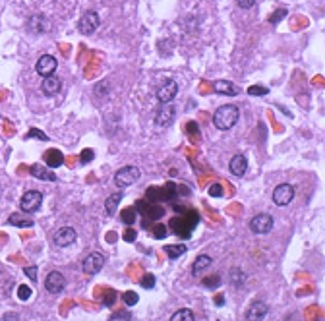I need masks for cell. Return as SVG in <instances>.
Segmentation results:
<instances>
[{
  "label": "cell",
  "instance_id": "cell-1",
  "mask_svg": "<svg viewBox=\"0 0 325 321\" xmlns=\"http://www.w3.org/2000/svg\"><path fill=\"white\" fill-rule=\"evenodd\" d=\"M238 108L235 105H225V107H219L213 114V124L219 128V130H231L233 126L238 122Z\"/></svg>",
  "mask_w": 325,
  "mask_h": 321
},
{
  "label": "cell",
  "instance_id": "cell-2",
  "mask_svg": "<svg viewBox=\"0 0 325 321\" xmlns=\"http://www.w3.org/2000/svg\"><path fill=\"white\" fill-rule=\"evenodd\" d=\"M41 203H43V194L37 192V190L25 192L19 199V207H21L23 213H35V211L41 209Z\"/></svg>",
  "mask_w": 325,
  "mask_h": 321
},
{
  "label": "cell",
  "instance_id": "cell-3",
  "mask_svg": "<svg viewBox=\"0 0 325 321\" xmlns=\"http://www.w3.org/2000/svg\"><path fill=\"white\" fill-rule=\"evenodd\" d=\"M101 25V18H99V14L97 12H85L80 21H78V31L81 33V35H91V33H95L97 31V27Z\"/></svg>",
  "mask_w": 325,
  "mask_h": 321
},
{
  "label": "cell",
  "instance_id": "cell-4",
  "mask_svg": "<svg viewBox=\"0 0 325 321\" xmlns=\"http://www.w3.org/2000/svg\"><path fill=\"white\" fill-rule=\"evenodd\" d=\"M140 180V170L136 166H122L116 174H114V182L116 186L120 188H126V186H132L134 182Z\"/></svg>",
  "mask_w": 325,
  "mask_h": 321
},
{
  "label": "cell",
  "instance_id": "cell-5",
  "mask_svg": "<svg viewBox=\"0 0 325 321\" xmlns=\"http://www.w3.org/2000/svg\"><path fill=\"white\" fill-rule=\"evenodd\" d=\"M176 93H178V83L174 80H164L161 85L157 87L155 95H157L159 103H170V101H174Z\"/></svg>",
  "mask_w": 325,
  "mask_h": 321
},
{
  "label": "cell",
  "instance_id": "cell-6",
  "mask_svg": "<svg viewBox=\"0 0 325 321\" xmlns=\"http://www.w3.org/2000/svg\"><path fill=\"white\" fill-rule=\"evenodd\" d=\"M292 197H294V188H292L290 184H279V186L275 188V192H273V201H275V205H279V207L289 205L290 201H292Z\"/></svg>",
  "mask_w": 325,
  "mask_h": 321
},
{
  "label": "cell",
  "instance_id": "cell-7",
  "mask_svg": "<svg viewBox=\"0 0 325 321\" xmlns=\"http://www.w3.org/2000/svg\"><path fill=\"white\" fill-rule=\"evenodd\" d=\"M250 229L255 234H267L273 229V217L267 213H259L255 215L252 221H250Z\"/></svg>",
  "mask_w": 325,
  "mask_h": 321
},
{
  "label": "cell",
  "instance_id": "cell-8",
  "mask_svg": "<svg viewBox=\"0 0 325 321\" xmlns=\"http://www.w3.org/2000/svg\"><path fill=\"white\" fill-rule=\"evenodd\" d=\"M103 267H105V255L99 251H93L83 259V271L87 275H97Z\"/></svg>",
  "mask_w": 325,
  "mask_h": 321
},
{
  "label": "cell",
  "instance_id": "cell-9",
  "mask_svg": "<svg viewBox=\"0 0 325 321\" xmlns=\"http://www.w3.org/2000/svg\"><path fill=\"white\" fill-rule=\"evenodd\" d=\"M56 68H58V60L54 58V56H51V54H43L39 60H37L35 64V70L39 76H51V74H54L56 72Z\"/></svg>",
  "mask_w": 325,
  "mask_h": 321
},
{
  "label": "cell",
  "instance_id": "cell-10",
  "mask_svg": "<svg viewBox=\"0 0 325 321\" xmlns=\"http://www.w3.org/2000/svg\"><path fill=\"white\" fill-rule=\"evenodd\" d=\"M176 118V107L168 105V103H162V107L155 112V124L157 126H168L174 122Z\"/></svg>",
  "mask_w": 325,
  "mask_h": 321
},
{
  "label": "cell",
  "instance_id": "cell-11",
  "mask_svg": "<svg viewBox=\"0 0 325 321\" xmlns=\"http://www.w3.org/2000/svg\"><path fill=\"white\" fill-rule=\"evenodd\" d=\"M53 240H54V246H58V248L70 246L74 240H76V229H72V227H62V229H58V231L54 232Z\"/></svg>",
  "mask_w": 325,
  "mask_h": 321
},
{
  "label": "cell",
  "instance_id": "cell-12",
  "mask_svg": "<svg viewBox=\"0 0 325 321\" xmlns=\"http://www.w3.org/2000/svg\"><path fill=\"white\" fill-rule=\"evenodd\" d=\"M64 286H66V279H64V275H62V273H58V271L49 273V277L45 279V288H47L49 292H53V294L62 292V290H64Z\"/></svg>",
  "mask_w": 325,
  "mask_h": 321
},
{
  "label": "cell",
  "instance_id": "cell-13",
  "mask_svg": "<svg viewBox=\"0 0 325 321\" xmlns=\"http://www.w3.org/2000/svg\"><path fill=\"white\" fill-rule=\"evenodd\" d=\"M229 170H231V174L233 176H244L246 174V170H248V159H246V155H235L231 162H229Z\"/></svg>",
  "mask_w": 325,
  "mask_h": 321
},
{
  "label": "cell",
  "instance_id": "cell-14",
  "mask_svg": "<svg viewBox=\"0 0 325 321\" xmlns=\"http://www.w3.org/2000/svg\"><path fill=\"white\" fill-rule=\"evenodd\" d=\"M60 87H62L60 78H56L54 74L45 76V80H43V83H41V91H43L47 97H54V95L60 91Z\"/></svg>",
  "mask_w": 325,
  "mask_h": 321
},
{
  "label": "cell",
  "instance_id": "cell-15",
  "mask_svg": "<svg viewBox=\"0 0 325 321\" xmlns=\"http://www.w3.org/2000/svg\"><path fill=\"white\" fill-rule=\"evenodd\" d=\"M267 314H269V306L265 302H261V300H257V302H253L252 306H250L246 318H248V320H261V318H265Z\"/></svg>",
  "mask_w": 325,
  "mask_h": 321
},
{
  "label": "cell",
  "instance_id": "cell-16",
  "mask_svg": "<svg viewBox=\"0 0 325 321\" xmlns=\"http://www.w3.org/2000/svg\"><path fill=\"white\" fill-rule=\"evenodd\" d=\"M213 89H215L217 95H229V97H236L238 95V87L235 83L227 81V80H219L213 83Z\"/></svg>",
  "mask_w": 325,
  "mask_h": 321
},
{
  "label": "cell",
  "instance_id": "cell-17",
  "mask_svg": "<svg viewBox=\"0 0 325 321\" xmlns=\"http://www.w3.org/2000/svg\"><path fill=\"white\" fill-rule=\"evenodd\" d=\"M43 159H45V164H47L49 168H58V166H62V162H64V155H62L58 149H49V151H45Z\"/></svg>",
  "mask_w": 325,
  "mask_h": 321
},
{
  "label": "cell",
  "instance_id": "cell-18",
  "mask_svg": "<svg viewBox=\"0 0 325 321\" xmlns=\"http://www.w3.org/2000/svg\"><path fill=\"white\" fill-rule=\"evenodd\" d=\"M29 172H31V176L33 178H39V180H47V182H54L56 176H54L53 170H49V166H41V164H33L31 168H29Z\"/></svg>",
  "mask_w": 325,
  "mask_h": 321
},
{
  "label": "cell",
  "instance_id": "cell-19",
  "mask_svg": "<svg viewBox=\"0 0 325 321\" xmlns=\"http://www.w3.org/2000/svg\"><path fill=\"white\" fill-rule=\"evenodd\" d=\"M122 197H124V194H122V192H118V194H112V196L105 201V211H107L108 217H112V215L116 213V207L120 205Z\"/></svg>",
  "mask_w": 325,
  "mask_h": 321
},
{
  "label": "cell",
  "instance_id": "cell-20",
  "mask_svg": "<svg viewBox=\"0 0 325 321\" xmlns=\"http://www.w3.org/2000/svg\"><path fill=\"white\" fill-rule=\"evenodd\" d=\"M211 263H213V259H211L209 255H198V257H196V261H194L192 273L198 277V275H201V271L209 269V265H211Z\"/></svg>",
  "mask_w": 325,
  "mask_h": 321
},
{
  "label": "cell",
  "instance_id": "cell-21",
  "mask_svg": "<svg viewBox=\"0 0 325 321\" xmlns=\"http://www.w3.org/2000/svg\"><path fill=\"white\" fill-rule=\"evenodd\" d=\"M194 320H196V316H194V312L188 310V308H182V310L174 312V314L170 316V321H194Z\"/></svg>",
  "mask_w": 325,
  "mask_h": 321
},
{
  "label": "cell",
  "instance_id": "cell-22",
  "mask_svg": "<svg viewBox=\"0 0 325 321\" xmlns=\"http://www.w3.org/2000/svg\"><path fill=\"white\" fill-rule=\"evenodd\" d=\"M8 223L10 225H14V227H25V229H29V227H33V221L31 219H23L19 213H14L10 215V219H8Z\"/></svg>",
  "mask_w": 325,
  "mask_h": 321
},
{
  "label": "cell",
  "instance_id": "cell-23",
  "mask_svg": "<svg viewBox=\"0 0 325 321\" xmlns=\"http://www.w3.org/2000/svg\"><path fill=\"white\" fill-rule=\"evenodd\" d=\"M186 250H188V248H186L184 244H180V246H166V248H164L166 255H168L170 259H178L180 255H184V253H186Z\"/></svg>",
  "mask_w": 325,
  "mask_h": 321
},
{
  "label": "cell",
  "instance_id": "cell-24",
  "mask_svg": "<svg viewBox=\"0 0 325 321\" xmlns=\"http://www.w3.org/2000/svg\"><path fill=\"white\" fill-rule=\"evenodd\" d=\"M31 23H37V29L35 33H45L47 29H49V21L43 18V16H33V18L29 19Z\"/></svg>",
  "mask_w": 325,
  "mask_h": 321
},
{
  "label": "cell",
  "instance_id": "cell-25",
  "mask_svg": "<svg viewBox=\"0 0 325 321\" xmlns=\"http://www.w3.org/2000/svg\"><path fill=\"white\" fill-rule=\"evenodd\" d=\"M244 281H246V275H244L240 269H233V271H231V283H233V286L244 285Z\"/></svg>",
  "mask_w": 325,
  "mask_h": 321
},
{
  "label": "cell",
  "instance_id": "cell-26",
  "mask_svg": "<svg viewBox=\"0 0 325 321\" xmlns=\"http://www.w3.org/2000/svg\"><path fill=\"white\" fill-rule=\"evenodd\" d=\"M136 215H138V209H132V207H128L122 211L120 215V219H122V223H126V225H132L134 221H136Z\"/></svg>",
  "mask_w": 325,
  "mask_h": 321
},
{
  "label": "cell",
  "instance_id": "cell-27",
  "mask_svg": "<svg viewBox=\"0 0 325 321\" xmlns=\"http://www.w3.org/2000/svg\"><path fill=\"white\" fill-rule=\"evenodd\" d=\"M93 159H95V151H93V149H83V151L80 153V162H81V164H89Z\"/></svg>",
  "mask_w": 325,
  "mask_h": 321
},
{
  "label": "cell",
  "instance_id": "cell-28",
  "mask_svg": "<svg viewBox=\"0 0 325 321\" xmlns=\"http://www.w3.org/2000/svg\"><path fill=\"white\" fill-rule=\"evenodd\" d=\"M122 298H124V302H126L128 306H136L138 300H140V296H138L134 290H128V292H124V294H122Z\"/></svg>",
  "mask_w": 325,
  "mask_h": 321
},
{
  "label": "cell",
  "instance_id": "cell-29",
  "mask_svg": "<svg viewBox=\"0 0 325 321\" xmlns=\"http://www.w3.org/2000/svg\"><path fill=\"white\" fill-rule=\"evenodd\" d=\"M248 93L253 95V97H265V95L269 93V89H267V87H263V85H252V87L248 89Z\"/></svg>",
  "mask_w": 325,
  "mask_h": 321
},
{
  "label": "cell",
  "instance_id": "cell-30",
  "mask_svg": "<svg viewBox=\"0 0 325 321\" xmlns=\"http://www.w3.org/2000/svg\"><path fill=\"white\" fill-rule=\"evenodd\" d=\"M166 234H168V229H166L164 225H155V227H153V236H155L157 240L166 238Z\"/></svg>",
  "mask_w": 325,
  "mask_h": 321
},
{
  "label": "cell",
  "instance_id": "cell-31",
  "mask_svg": "<svg viewBox=\"0 0 325 321\" xmlns=\"http://www.w3.org/2000/svg\"><path fill=\"white\" fill-rule=\"evenodd\" d=\"M18 298L19 300H23V302L29 300V298H31V288H29L27 285L18 286Z\"/></svg>",
  "mask_w": 325,
  "mask_h": 321
},
{
  "label": "cell",
  "instance_id": "cell-32",
  "mask_svg": "<svg viewBox=\"0 0 325 321\" xmlns=\"http://www.w3.org/2000/svg\"><path fill=\"white\" fill-rule=\"evenodd\" d=\"M203 286H207V288H217V286L221 285V277L219 275H213V277H207V279H203Z\"/></svg>",
  "mask_w": 325,
  "mask_h": 321
},
{
  "label": "cell",
  "instance_id": "cell-33",
  "mask_svg": "<svg viewBox=\"0 0 325 321\" xmlns=\"http://www.w3.org/2000/svg\"><path fill=\"white\" fill-rule=\"evenodd\" d=\"M285 16H287V10H283V8H281V10H275V12H273V16L269 18V21L273 23V25H277L279 21H283V19H285Z\"/></svg>",
  "mask_w": 325,
  "mask_h": 321
},
{
  "label": "cell",
  "instance_id": "cell-34",
  "mask_svg": "<svg viewBox=\"0 0 325 321\" xmlns=\"http://www.w3.org/2000/svg\"><path fill=\"white\" fill-rule=\"evenodd\" d=\"M223 194H225V190H223L221 184H211L209 186V196L211 197H221Z\"/></svg>",
  "mask_w": 325,
  "mask_h": 321
},
{
  "label": "cell",
  "instance_id": "cell-35",
  "mask_svg": "<svg viewBox=\"0 0 325 321\" xmlns=\"http://www.w3.org/2000/svg\"><path fill=\"white\" fill-rule=\"evenodd\" d=\"M27 138H39L41 142H47V140H49V138H47V134H45V132H41V130H37V128H31V130H29Z\"/></svg>",
  "mask_w": 325,
  "mask_h": 321
},
{
  "label": "cell",
  "instance_id": "cell-36",
  "mask_svg": "<svg viewBox=\"0 0 325 321\" xmlns=\"http://www.w3.org/2000/svg\"><path fill=\"white\" fill-rule=\"evenodd\" d=\"M132 318H134L132 312H114L110 316V320H132Z\"/></svg>",
  "mask_w": 325,
  "mask_h": 321
},
{
  "label": "cell",
  "instance_id": "cell-37",
  "mask_svg": "<svg viewBox=\"0 0 325 321\" xmlns=\"http://www.w3.org/2000/svg\"><path fill=\"white\" fill-rule=\"evenodd\" d=\"M116 300V292L114 290H107V294H105V298H103V304L105 306H112Z\"/></svg>",
  "mask_w": 325,
  "mask_h": 321
},
{
  "label": "cell",
  "instance_id": "cell-38",
  "mask_svg": "<svg viewBox=\"0 0 325 321\" xmlns=\"http://www.w3.org/2000/svg\"><path fill=\"white\" fill-rule=\"evenodd\" d=\"M37 271H39V269H37V265H31V267H23V273H25V275H27V277H29L33 283L37 281Z\"/></svg>",
  "mask_w": 325,
  "mask_h": 321
},
{
  "label": "cell",
  "instance_id": "cell-39",
  "mask_svg": "<svg viewBox=\"0 0 325 321\" xmlns=\"http://www.w3.org/2000/svg\"><path fill=\"white\" fill-rule=\"evenodd\" d=\"M142 286L144 288H153L155 286V277L153 275H145L144 279H142Z\"/></svg>",
  "mask_w": 325,
  "mask_h": 321
},
{
  "label": "cell",
  "instance_id": "cell-40",
  "mask_svg": "<svg viewBox=\"0 0 325 321\" xmlns=\"http://www.w3.org/2000/svg\"><path fill=\"white\" fill-rule=\"evenodd\" d=\"M236 4L240 8H244V10H248V8H252L253 4H255V0H236Z\"/></svg>",
  "mask_w": 325,
  "mask_h": 321
},
{
  "label": "cell",
  "instance_id": "cell-41",
  "mask_svg": "<svg viewBox=\"0 0 325 321\" xmlns=\"http://www.w3.org/2000/svg\"><path fill=\"white\" fill-rule=\"evenodd\" d=\"M124 240H126V242H134V240H136V231H134V229L126 231V236H124Z\"/></svg>",
  "mask_w": 325,
  "mask_h": 321
},
{
  "label": "cell",
  "instance_id": "cell-42",
  "mask_svg": "<svg viewBox=\"0 0 325 321\" xmlns=\"http://www.w3.org/2000/svg\"><path fill=\"white\" fill-rule=\"evenodd\" d=\"M223 304H225V296H221V294L215 296V306H223Z\"/></svg>",
  "mask_w": 325,
  "mask_h": 321
}]
</instances>
